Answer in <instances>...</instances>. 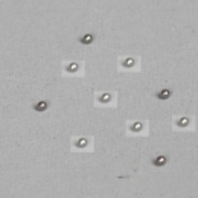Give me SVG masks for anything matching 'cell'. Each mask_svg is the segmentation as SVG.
Returning a JSON list of instances; mask_svg holds the SVG:
<instances>
[{
	"label": "cell",
	"mask_w": 198,
	"mask_h": 198,
	"mask_svg": "<svg viewBox=\"0 0 198 198\" xmlns=\"http://www.w3.org/2000/svg\"><path fill=\"white\" fill-rule=\"evenodd\" d=\"M169 96H171V92L169 90H162V92L158 93V98L160 99H168Z\"/></svg>",
	"instance_id": "277c9868"
},
{
	"label": "cell",
	"mask_w": 198,
	"mask_h": 198,
	"mask_svg": "<svg viewBox=\"0 0 198 198\" xmlns=\"http://www.w3.org/2000/svg\"><path fill=\"white\" fill-rule=\"evenodd\" d=\"M188 123H189V120H188L186 117H184V119H180V120H178V125H180V127H186Z\"/></svg>",
	"instance_id": "52a82bcc"
},
{
	"label": "cell",
	"mask_w": 198,
	"mask_h": 198,
	"mask_svg": "<svg viewBox=\"0 0 198 198\" xmlns=\"http://www.w3.org/2000/svg\"><path fill=\"white\" fill-rule=\"evenodd\" d=\"M79 148H82V146H85V145H87V140H85V139H81V140H78V143H76Z\"/></svg>",
	"instance_id": "9c48e42d"
},
{
	"label": "cell",
	"mask_w": 198,
	"mask_h": 198,
	"mask_svg": "<svg viewBox=\"0 0 198 198\" xmlns=\"http://www.w3.org/2000/svg\"><path fill=\"white\" fill-rule=\"evenodd\" d=\"M46 108H47V104H46L44 101H40L38 104H35V110H37V111H44Z\"/></svg>",
	"instance_id": "3957f363"
},
{
	"label": "cell",
	"mask_w": 198,
	"mask_h": 198,
	"mask_svg": "<svg viewBox=\"0 0 198 198\" xmlns=\"http://www.w3.org/2000/svg\"><path fill=\"white\" fill-rule=\"evenodd\" d=\"M92 41H93V35H92V34H87V35L81 37V43H82V44H90Z\"/></svg>",
	"instance_id": "7a4b0ae2"
},
{
	"label": "cell",
	"mask_w": 198,
	"mask_h": 198,
	"mask_svg": "<svg viewBox=\"0 0 198 198\" xmlns=\"http://www.w3.org/2000/svg\"><path fill=\"white\" fill-rule=\"evenodd\" d=\"M166 160H168V158H166L165 155H158V157H155V158L152 160V163H154L155 166H163V165L166 163Z\"/></svg>",
	"instance_id": "6da1fadb"
},
{
	"label": "cell",
	"mask_w": 198,
	"mask_h": 198,
	"mask_svg": "<svg viewBox=\"0 0 198 198\" xmlns=\"http://www.w3.org/2000/svg\"><path fill=\"white\" fill-rule=\"evenodd\" d=\"M110 99H111L110 95H102V96H101V101H102V102H108Z\"/></svg>",
	"instance_id": "ba28073f"
},
{
	"label": "cell",
	"mask_w": 198,
	"mask_h": 198,
	"mask_svg": "<svg viewBox=\"0 0 198 198\" xmlns=\"http://www.w3.org/2000/svg\"><path fill=\"white\" fill-rule=\"evenodd\" d=\"M67 70H69V72H76V70H78V64H75V63H72V64H69Z\"/></svg>",
	"instance_id": "8992f818"
},
{
	"label": "cell",
	"mask_w": 198,
	"mask_h": 198,
	"mask_svg": "<svg viewBox=\"0 0 198 198\" xmlns=\"http://www.w3.org/2000/svg\"><path fill=\"white\" fill-rule=\"evenodd\" d=\"M140 128H142L140 123H136V125H133V127H131V130H133V131H139Z\"/></svg>",
	"instance_id": "30bf717a"
},
{
	"label": "cell",
	"mask_w": 198,
	"mask_h": 198,
	"mask_svg": "<svg viewBox=\"0 0 198 198\" xmlns=\"http://www.w3.org/2000/svg\"><path fill=\"white\" fill-rule=\"evenodd\" d=\"M134 64V59L133 58H127L125 61H123V66H125V67H131Z\"/></svg>",
	"instance_id": "5b68a950"
}]
</instances>
